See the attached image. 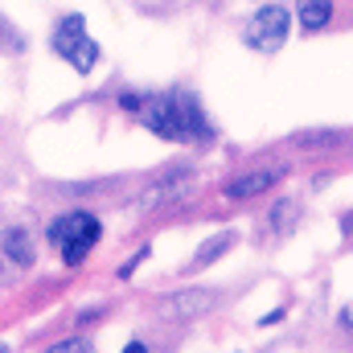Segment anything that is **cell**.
I'll use <instances>...</instances> for the list:
<instances>
[{
  "mask_svg": "<svg viewBox=\"0 0 353 353\" xmlns=\"http://www.w3.org/2000/svg\"><path fill=\"white\" fill-rule=\"evenodd\" d=\"M123 111H132L152 136L169 140V144H210L214 128L205 119V107L197 103L193 90H128L119 99Z\"/></svg>",
  "mask_w": 353,
  "mask_h": 353,
  "instance_id": "cell-1",
  "label": "cell"
},
{
  "mask_svg": "<svg viewBox=\"0 0 353 353\" xmlns=\"http://www.w3.org/2000/svg\"><path fill=\"white\" fill-rule=\"evenodd\" d=\"M103 239V222L90 214V210H70L62 218H54L46 226V243L62 255L66 267H79L94 251V243Z\"/></svg>",
  "mask_w": 353,
  "mask_h": 353,
  "instance_id": "cell-2",
  "label": "cell"
},
{
  "mask_svg": "<svg viewBox=\"0 0 353 353\" xmlns=\"http://www.w3.org/2000/svg\"><path fill=\"white\" fill-rule=\"evenodd\" d=\"M50 50H54L74 74H90V70L99 66V58H103V46L90 37L87 17H83V12H70V17H62V21L54 25V33H50Z\"/></svg>",
  "mask_w": 353,
  "mask_h": 353,
  "instance_id": "cell-3",
  "label": "cell"
},
{
  "mask_svg": "<svg viewBox=\"0 0 353 353\" xmlns=\"http://www.w3.org/2000/svg\"><path fill=\"white\" fill-rule=\"evenodd\" d=\"M37 263V239L21 222H0V283H17Z\"/></svg>",
  "mask_w": 353,
  "mask_h": 353,
  "instance_id": "cell-4",
  "label": "cell"
},
{
  "mask_svg": "<svg viewBox=\"0 0 353 353\" xmlns=\"http://www.w3.org/2000/svg\"><path fill=\"white\" fill-rule=\"evenodd\" d=\"M288 29H292V12L271 0L263 8H255V17H251L247 29H243V41H247L255 54H279L283 41H288Z\"/></svg>",
  "mask_w": 353,
  "mask_h": 353,
  "instance_id": "cell-5",
  "label": "cell"
},
{
  "mask_svg": "<svg viewBox=\"0 0 353 353\" xmlns=\"http://www.w3.org/2000/svg\"><path fill=\"white\" fill-rule=\"evenodd\" d=\"M279 181H283V169H255V173H247V176L226 181L222 193H226L230 201H247V197H259V193H267V189H275Z\"/></svg>",
  "mask_w": 353,
  "mask_h": 353,
  "instance_id": "cell-6",
  "label": "cell"
},
{
  "mask_svg": "<svg viewBox=\"0 0 353 353\" xmlns=\"http://www.w3.org/2000/svg\"><path fill=\"white\" fill-rule=\"evenodd\" d=\"M337 17V0H296V21L304 33H321L329 29Z\"/></svg>",
  "mask_w": 353,
  "mask_h": 353,
  "instance_id": "cell-7",
  "label": "cell"
},
{
  "mask_svg": "<svg viewBox=\"0 0 353 353\" xmlns=\"http://www.w3.org/2000/svg\"><path fill=\"white\" fill-rule=\"evenodd\" d=\"M234 243H239V234H234V230L218 234L214 243H201V247H197V255H193V263H189V271H201V267H210L214 259H222V255H226Z\"/></svg>",
  "mask_w": 353,
  "mask_h": 353,
  "instance_id": "cell-8",
  "label": "cell"
},
{
  "mask_svg": "<svg viewBox=\"0 0 353 353\" xmlns=\"http://www.w3.org/2000/svg\"><path fill=\"white\" fill-rule=\"evenodd\" d=\"M50 350H54V353H74V350L87 353L90 341H87V337H70V341H58V345H50Z\"/></svg>",
  "mask_w": 353,
  "mask_h": 353,
  "instance_id": "cell-9",
  "label": "cell"
},
{
  "mask_svg": "<svg viewBox=\"0 0 353 353\" xmlns=\"http://www.w3.org/2000/svg\"><path fill=\"white\" fill-rule=\"evenodd\" d=\"M144 259H148V247H140V255H132V259H128V263L119 267V279H128V275H132V271H136V267L144 263Z\"/></svg>",
  "mask_w": 353,
  "mask_h": 353,
  "instance_id": "cell-10",
  "label": "cell"
}]
</instances>
